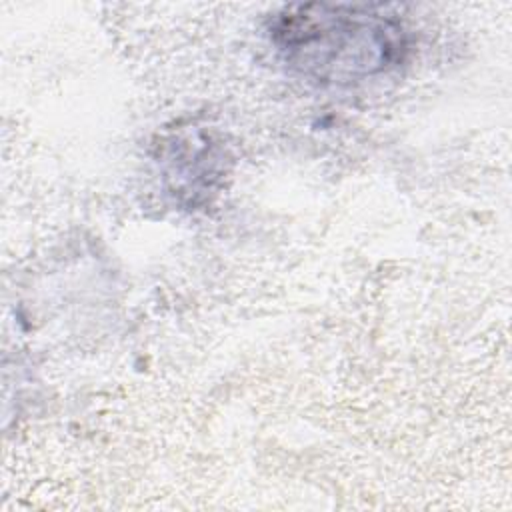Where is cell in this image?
Instances as JSON below:
<instances>
[{"label": "cell", "mask_w": 512, "mask_h": 512, "mask_svg": "<svg viewBox=\"0 0 512 512\" xmlns=\"http://www.w3.org/2000/svg\"><path fill=\"white\" fill-rule=\"evenodd\" d=\"M270 38L292 70L326 84L372 78L406 52V32L396 18L358 6H288L272 18Z\"/></svg>", "instance_id": "6da1fadb"}]
</instances>
